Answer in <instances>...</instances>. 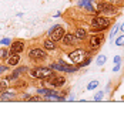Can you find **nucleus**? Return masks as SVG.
<instances>
[{
  "label": "nucleus",
  "instance_id": "1",
  "mask_svg": "<svg viewBox=\"0 0 124 125\" xmlns=\"http://www.w3.org/2000/svg\"><path fill=\"white\" fill-rule=\"evenodd\" d=\"M31 77L41 78V80H49L50 77H53V70L50 68H36V70L30 71Z\"/></svg>",
  "mask_w": 124,
  "mask_h": 125
},
{
  "label": "nucleus",
  "instance_id": "2",
  "mask_svg": "<svg viewBox=\"0 0 124 125\" xmlns=\"http://www.w3.org/2000/svg\"><path fill=\"white\" fill-rule=\"evenodd\" d=\"M91 26L96 30H104L110 26V20L106 17H94L93 21H91Z\"/></svg>",
  "mask_w": 124,
  "mask_h": 125
},
{
  "label": "nucleus",
  "instance_id": "3",
  "mask_svg": "<svg viewBox=\"0 0 124 125\" xmlns=\"http://www.w3.org/2000/svg\"><path fill=\"white\" fill-rule=\"evenodd\" d=\"M86 57H87V53H86L84 50H81V48H77V50H74L73 53L69 54V58L73 62H76V64H80Z\"/></svg>",
  "mask_w": 124,
  "mask_h": 125
},
{
  "label": "nucleus",
  "instance_id": "4",
  "mask_svg": "<svg viewBox=\"0 0 124 125\" xmlns=\"http://www.w3.org/2000/svg\"><path fill=\"white\" fill-rule=\"evenodd\" d=\"M66 33L63 30V27L60 26H54L51 30H50V39L53 40V41H59V40L63 39V36H64Z\"/></svg>",
  "mask_w": 124,
  "mask_h": 125
},
{
  "label": "nucleus",
  "instance_id": "5",
  "mask_svg": "<svg viewBox=\"0 0 124 125\" xmlns=\"http://www.w3.org/2000/svg\"><path fill=\"white\" fill-rule=\"evenodd\" d=\"M50 68H54V70H60V71H66V73H74V71L77 70L76 67H73V65H67V64H64L63 61H59L57 64H53Z\"/></svg>",
  "mask_w": 124,
  "mask_h": 125
},
{
  "label": "nucleus",
  "instance_id": "6",
  "mask_svg": "<svg viewBox=\"0 0 124 125\" xmlns=\"http://www.w3.org/2000/svg\"><path fill=\"white\" fill-rule=\"evenodd\" d=\"M29 57L31 60H43V58H46V51H43L40 48H33L29 51Z\"/></svg>",
  "mask_w": 124,
  "mask_h": 125
},
{
  "label": "nucleus",
  "instance_id": "7",
  "mask_svg": "<svg viewBox=\"0 0 124 125\" xmlns=\"http://www.w3.org/2000/svg\"><path fill=\"white\" fill-rule=\"evenodd\" d=\"M97 11L99 13H109V14H114V7L111 4H107V3H100L99 7H97Z\"/></svg>",
  "mask_w": 124,
  "mask_h": 125
},
{
  "label": "nucleus",
  "instance_id": "8",
  "mask_svg": "<svg viewBox=\"0 0 124 125\" xmlns=\"http://www.w3.org/2000/svg\"><path fill=\"white\" fill-rule=\"evenodd\" d=\"M24 48V43L23 41H20V40H17V41H14L13 44H12V53H20V51H23Z\"/></svg>",
  "mask_w": 124,
  "mask_h": 125
},
{
  "label": "nucleus",
  "instance_id": "9",
  "mask_svg": "<svg viewBox=\"0 0 124 125\" xmlns=\"http://www.w3.org/2000/svg\"><path fill=\"white\" fill-rule=\"evenodd\" d=\"M49 83L53 87H62V85H64L66 80L63 77H50V81H49Z\"/></svg>",
  "mask_w": 124,
  "mask_h": 125
},
{
  "label": "nucleus",
  "instance_id": "10",
  "mask_svg": "<svg viewBox=\"0 0 124 125\" xmlns=\"http://www.w3.org/2000/svg\"><path fill=\"white\" fill-rule=\"evenodd\" d=\"M20 61V57H19V53H12L10 57L7 58V62L9 65H16L17 62Z\"/></svg>",
  "mask_w": 124,
  "mask_h": 125
},
{
  "label": "nucleus",
  "instance_id": "11",
  "mask_svg": "<svg viewBox=\"0 0 124 125\" xmlns=\"http://www.w3.org/2000/svg\"><path fill=\"white\" fill-rule=\"evenodd\" d=\"M93 1L94 0H81V1H80V6H81V7H86L87 10H90V11H93L94 10Z\"/></svg>",
  "mask_w": 124,
  "mask_h": 125
},
{
  "label": "nucleus",
  "instance_id": "12",
  "mask_svg": "<svg viewBox=\"0 0 124 125\" xmlns=\"http://www.w3.org/2000/svg\"><path fill=\"white\" fill-rule=\"evenodd\" d=\"M101 41H103L101 37H99V36H93L91 40H90V46L93 47V48H97V47L101 44Z\"/></svg>",
  "mask_w": 124,
  "mask_h": 125
},
{
  "label": "nucleus",
  "instance_id": "13",
  "mask_svg": "<svg viewBox=\"0 0 124 125\" xmlns=\"http://www.w3.org/2000/svg\"><path fill=\"white\" fill-rule=\"evenodd\" d=\"M76 36H73V34H64L63 36V41H64V44H73L74 41H76Z\"/></svg>",
  "mask_w": 124,
  "mask_h": 125
},
{
  "label": "nucleus",
  "instance_id": "14",
  "mask_svg": "<svg viewBox=\"0 0 124 125\" xmlns=\"http://www.w3.org/2000/svg\"><path fill=\"white\" fill-rule=\"evenodd\" d=\"M74 36H76V39L77 40H84L86 39V30L84 29H78V30L76 31Z\"/></svg>",
  "mask_w": 124,
  "mask_h": 125
},
{
  "label": "nucleus",
  "instance_id": "15",
  "mask_svg": "<svg viewBox=\"0 0 124 125\" xmlns=\"http://www.w3.org/2000/svg\"><path fill=\"white\" fill-rule=\"evenodd\" d=\"M54 43H56V41H53L51 39H50V40H46V41H44V47H46L47 50H54V47H56Z\"/></svg>",
  "mask_w": 124,
  "mask_h": 125
},
{
  "label": "nucleus",
  "instance_id": "16",
  "mask_svg": "<svg viewBox=\"0 0 124 125\" xmlns=\"http://www.w3.org/2000/svg\"><path fill=\"white\" fill-rule=\"evenodd\" d=\"M7 81H0V95L3 93H6V90H7Z\"/></svg>",
  "mask_w": 124,
  "mask_h": 125
},
{
  "label": "nucleus",
  "instance_id": "17",
  "mask_svg": "<svg viewBox=\"0 0 124 125\" xmlns=\"http://www.w3.org/2000/svg\"><path fill=\"white\" fill-rule=\"evenodd\" d=\"M7 55H9L7 50H4V48H1V50H0V60H6V58H7Z\"/></svg>",
  "mask_w": 124,
  "mask_h": 125
},
{
  "label": "nucleus",
  "instance_id": "18",
  "mask_svg": "<svg viewBox=\"0 0 124 125\" xmlns=\"http://www.w3.org/2000/svg\"><path fill=\"white\" fill-rule=\"evenodd\" d=\"M104 62H106V57H104V55H100V57L97 58V64L101 65V64H104Z\"/></svg>",
  "mask_w": 124,
  "mask_h": 125
},
{
  "label": "nucleus",
  "instance_id": "19",
  "mask_svg": "<svg viewBox=\"0 0 124 125\" xmlns=\"http://www.w3.org/2000/svg\"><path fill=\"white\" fill-rule=\"evenodd\" d=\"M97 85H99V83H97V81H94V83H90V84L87 85V88H88V90H93V88H96Z\"/></svg>",
  "mask_w": 124,
  "mask_h": 125
},
{
  "label": "nucleus",
  "instance_id": "20",
  "mask_svg": "<svg viewBox=\"0 0 124 125\" xmlns=\"http://www.w3.org/2000/svg\"><path fill=\"white\" fill-rule=\"evenodd\" d=\"M116 44H117V46H123V44H124V37H120V39H117Z\"/></svg>",
  "mask_w": 124,
  "mask_h": 125
},
{
  "label": "nucleus",
  "instance_id": "21",
  "mask_svg": "<svg viewBox=\"0 0 124 125\" xmlns=\"http://www.w3.org/2000/svg\"><path fill=\"white\" fill-rule=\"evenodd\" d=\"M88 62H90V58H87V57H86V60H83V61L80 62V67H83V65H87Z\"/></svg>",
  "mask_w": 124,
  "mask_h": 125
},
{
  "label": "nucleus",
  "instance_id": "22",
  "mask_svg": "<svg viewBox=\"0 0 124 125\" xmlns=\"http://www.w3.org/2000/svg\"><path fill=\"white\" fill-rule=\"evenodd\" d=\"M101 98H103V93H99L97 95H96V101H100Z\"/></svg>",
  "mask_w": 124,
  "mask_h": 125
},
{
  "label": "nucleus",
  "instance_id": "23",
  "mask_svg": "<svg viewBox=\"0 0 124 125\" xmlns=\"http://www.w3.org/2000/svg\"><path fill=\"white\" fill-rule=\"evenodd\" d=\"M27 100H30V101H40L39 97H31V98H27Z\"/></svg>",
  "mask_w": 124,
  "mask_h": 125
},
{
  "label": "nucleus",
  "instance_id": "24",
  "mask_svg": "<svg viewBox=\"0 0 124 125\" xmlns=\"http://www.w3.org/2000/svg\"><path fill=\"white\" fill-rule=\"evenodd\" d=\"M120 60H121V58H120L118 55H117V57H114V62H116V64H118V62H120Z\"/></svg>",
  "mask_w": 124,
  "mask_h": 125
},
{
  "label": "nucleus",
  "instance_id": "25",
  "mask_svg": "<svg viewBox=\"0 0 124 125\" xmlns=\"http://www.w3.org/2000/svg\"><path fill=\"white\" fill-rule=\"evenodd\" d=\"M117 30H118V27H114V30L111 31V36H114V34L117 33Z\"/></svg>",
  "mask_w": 124,
  "mask_h": 125
},
{
  "label": "nucleus",
  "instance_id": "26",
  "mask_svg": "<svg viewBox=\"0 0 124 125\" xmlns=\"http://www.w3.org/2000/svg\"><path fill=\"white\" fill-rule=\"evenodd\" d=\"M118 70H120V65H118V64H117L116 67H114V71H118Z\"/></svg>",
  "mask_w": 124,
  "mask_h": 125
},
{
  "label": "nucleus",
  "instance_id": "27",
  "mask_svg": "<svg viewBox=\"0 0 124 125\" xmlns=\"http://www.w3.org/2000/svg\"><path fill=\"white\" fill-rule=\"evenodd\" d=\"M4 70H6V67H0V73H3Z\"/></svg>",
  "mask_w": 124,
  "mask_h": 125
},
{
  "label": "nucleus",
  "instance_id": "28",
  "mask_svg": "<svg viewBox=\"0 0 124 125\" xmlns=\"http://www.w3.org/2000/svg\"><path fill=\"white\" fill-rule=\"evenodd\" d=\"M121 30H123V31H124V24H123V26H121Z\"/></svg>",
  "mask_w": 124,
  "mask_h": 125
},
{
  "label": "nucleus",
  "instance_id": "29",
  "mask_svg": "<svg viewBox=\"0 0 124 125\" xmlns=\"http://www.w3.org/2000/svg\"><path fill=\"white\" fill-rule=\"evenodd\" d=\"M111 1H116V0H111Z\"/></svg>",
  "mask_w": 124,
  "mask_h": 125
}]
</instances>
